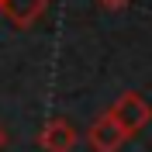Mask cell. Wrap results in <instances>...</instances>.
Listing matches in <instances>:
<instances>
[{
    "label": "cell",
    "mask_w": 152,
    "mask_h": 152,
    "mask_svg": "<svg viewBox=\"0 0 152 152\" xmlns=\"http://www.w3.org/2000/svg\"><path fill=\"white\" fill-rule=\"evenodd\" d=\"M111 114L124 124V132H128V135H138L145 124L152 121V104L138 94V90H128V94H121V97L111 104Z\"/></svg>",
    "instance_id": "cell-1"
},
{
    "label": "cell",
    "mask_w": 152,
    "mask_h": 152,
    "mask_svg": "<svg viewBox=\"0 0 152 152\" xmlns=\"http://www.w3.org/2000/svg\"><path fill=\"white\" fill-rule=\"evenodd\" d=\"M128 138H132V135L124 132V124L118 121L111 111L100 114V118L86 128V145H90V152H118Z\"/></svg>",
    "instance_id": "cell-2"
},
{
    "label": "cell",
    "mask_w": 152,
    "mask_h": 152,
    "mask_svg": "<svg viewBox=\"0 0 152 152\" xmlns=\"http://www.w3.org/2000/svg\"><path fill=\"white\" fill-rule=\"evenodd\" d=\"M38 142H42L45 152H73L76 142H80V135H76V128L66 118H48L42 135H38Z\"/></svg>",
    "instance_id": "cell-3"
},
{
    "label": "cell",
    "mask_w": 152,
    "mask_h": 152,
    "mask_svg": "<svg viewBox=\"0 0 152 152\" xmlns=\"http://www.w3.org/2000/svg\"><path fill=\"white\" fill-rule=\"evenodd\" d=\"M48 10V0H0V14L14 24V28H31L45 18Z\"/></svg>",
    "instance_id": "cell-4"
},
{
    "label": "cell",
    "mask_w": 152,
    "mask_h": 152,
    "mask_svg": "<svg viewBox=\"0 0 152 152\" xmlns=\"http://www.w3.org/2000/svg\"><path fill=\"white\" fill-rule=\"evenodd\" d=\"M97 4H100L104 10H124L128 4H132V0H97Z\"/></svg>",
    "instance_id": "cell-5"
},
{
    "label": "cell",
    "mask_w": 152,
    "mask_h": 152,
    "mask_svg": "<svg viewBox=\"0 0 152 152\" xmlns=\"http://www.w3.org/2000/svg\"><path fill=\"white\" fill-rule=\"evenodd\" d=\"M4 145H7V132H4V124H0V152H4Z\"/></svg>",
    "instance_id": "cell-6"
}]
</instances>
